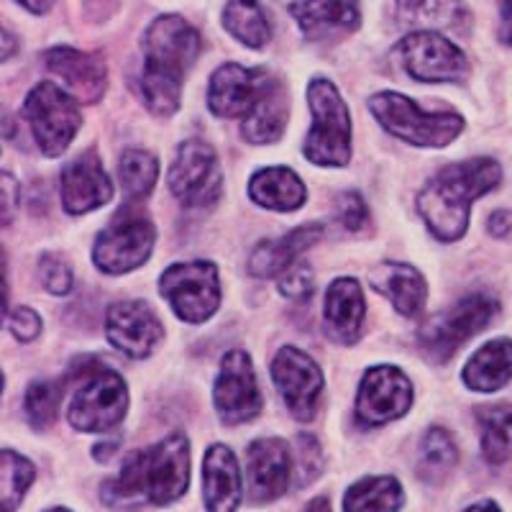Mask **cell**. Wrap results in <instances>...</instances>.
Listing matches in <instances>:
<instances>
[{
  "label": "cell",
  "instance_id": "ac0fdd59",
  "mask_svg": "<svg viewBox=\"0 0 512 512\" xmlns=\"http://www.w3.org/2000/svg\"><path fill=\"white\" fill-rule=\"evenodd\" d=\"M105 336L128 359H146L164 338V328L154 310L141 300L111 305L105 318Z\"/></svg>",
  "mask_w": 512,
  "mask_h": 512
},
{
  "label": "cell",
  "instance_id": "f35d334b",
  "mask_svg": "<svg viewBox=\"0 0 512 512\" xmlns=\"http://www.w3.org/2000/svg\"><path fill=\"white\" fill-rule=\"evenodd\" d=\"M313 287V269L305 267V264H295V267H290L280 277V292L285 297H290V300H305V297H310Z\"/></svg>",
  "mask_w": 512,
  "mask_h": 512
},
{
  "label": "cell",
  "instance_id": "30bf717a",
  "mask_svg": "<svg viewBox=\"0 0 512 512\" xmlns=\"http://www.w3.org/2000/svg\"><path fill=\"white\" fill-rule=\"evenodd\" d=\"M159 292L187 323H203L221 305V280L210 262H182L164 269Z\"/></svg>",
  "mask_w": 512,
  "mask_h": 512
},
{
  "label": "cell",
  "instance_id": "8992f818",
  "mask_svg": "<svg viewBox=\"0 0 512 512\" xmlns=\"http://www.w3.org/2000/svg\"><path fill=\"white\" fill-rule=\"evenodd\" d=\"M500 313V303L497 297L484 295V292H474V295H466L461 300H456L451 308L441 310V313L433 315L431 320H425L423 328L418 333L420 349L428 359L448 361L461 346L474 338L477 333H482L484 328L492 323Z\"/></svg>",
  "mask_w": 512,
  "mask_h": 512
},
{
  "label": "cell",
  "instance_id": "f1b7e54d",
  "mask_svg": "<svg viewBox=\"0 0 512 512\" xmlns=\"http://www.w3.org/2000/svg\"><path fill=\"white\" fill-rule=\"evenodd\" d=\"M223 26L233 39H239L249 49L267 47V41L272 39V26L259 0H228Z\"/></svg>",
  "mask_w": 512,
  "mask_h": 512
},
{
  "label": "cell",
  "instance_id": "6da1fadb",
  "mask_svg": "<svg viewBox=\"0 0 512 512\" xmlns=\"http://www.w3.org/2000/svg\"><path fill=\"white\" fill-rule=\"evenodd\" d=\"M200 54V34L182 16H159L144 34L139 90L146 108L172 116L180 108L182 82Z\"/></svg>",
  "mask_w": 512,
  "mask_h": 512
},
{
  "label": "cell",
  "instance_id": "cb8c5ba5",
  "mask_svg": "<svg viewBox=\"0 0 512 512\" xmlns=\"http://www.w3.org/2000/svg\"><path fill=\"white\" fill-rule=\"evenodd\" d=\"M372 287L390 297L395 310L405 318H415L423 313L425 300H428V285H425L423 274L410 264L400 262H384L369 277Z\"/></svg>",
  "mask_w": 512,
  "mask_h": 512
},
{
  "label": "cell",
  "instance_id": "1f68e13d",
  "mask_svg": "<svg viewBox=\"0 0 512 512\" xmlns=\"http://www.w3.org/2000/svg\"><path fill=\"white\" fill-rule=\"evenodd\" d=\"M159 177V162L154 154L144 149H128L118 159V180H121L123 192H126L128 203L144 200L152 195L154 185Z\"/></svg>",
  "mask_w": 512,
  "mask_h": 512
},
{
  "label": "cell",
  "instance_id": "3957f363",
  "mask_svg": "<svg viewBox=\"0 0 512 512\" xmlns=\"http://www.w3.org/2000/svg\"><path fill=\"white\" fill-rule=\"evenodd\" d=\"M187 484H190V443L182 433H175L128 456L118 477L105 484L103 495L111 500V505L116 502L169 505L185 495Z\"/></svg>",
  "mask_w": 512,
  "mask_h": 512
},
{
  "label": "cell",
  "instance_id": "603a6c76",
  "mask_svg": "<svg viewBox=\"0 0 512 512\" xmlns=\"http://www.w3.org/2000/svg\"><path fill=\"white\" fill-rule=\"evenodd\" d=\"M323 236V226L320 223H310V226H300L295 231L285 233L280 239H267L256 246L254 254L249 259V274L267 280V277H282L290 267L297 264V256L305 249L315 244Z\"/></svg>",
  "mask_w": 512,
  "mask_h": 512
},
{
  "label": "cell",
  "instance_id": "681fc988",
  "mask_svg": "<svg viewBox=\"0 0 512 512\" xmlns=\"http://www.w3.org/2000/svg\"><path fill=\"white\" fill-rule=\"evenodd\" d=\"M49 512H70V510H64V507H54V510H49Z\"/></svg>",
  "mask_w": 512,
  "mask_h": 512
},
{
  "label": "cell",
  "instance_id": "2e32d148",
  "mask_svg": "<svg viewBox=\"0 0 512 512\" xmlns=\"http://www.w3.org/2000/svg\"><path fill=\"white\" fill-rule=\"evenodd\" d=\"M213 402L223 423H249L262 410V395L256 384L254 367L244 351H228L221 361Z\"/></svg>",
  "mask_w": 512,
  "mask_h": 512
},
{
  "label": "cell",
  "instance_id": "9c48e42d",
  "mask_svg": "<svg viewBox=\"0 0 512 512\" xmlns=\"http://www.w3.org/2000/svg\"><path fill=\"white\" fill-rule=\"evenodd\" d=\"M24 118L29 121L41 152L47 157H59L82 126L80 100L54 82H39L24 100Z\"/></svg>",
  "mask_w": 512,
  "mask_h": 512
},
{
  "label": "cell",
  "instance_id": "d4e9b609",
  "mask_svg": "<svg viewBox=\"0 0 512 512\" xmlns=\"http://www.w3.org/2000/svg\"><path fill=\"white\" fill-rule=\"evenodd\" d=\"M290 13L308 39H320L333 31H354L359 26L356 0H295Z\"/></svg>",
  "mask_w": 512,
  "mask_h": 512
},
{
  "label": "cell",
  "instance_id": "5bb4252c",
  "mask_svg": "<svg viewBox=\"0 0 512 512\" xmlns=\"http://www.w3.org/2000/svg\"><path fill=\"white\" fill-rule=\"evenodd\" d=\"M272 379L295 420H313L323 392V372L318 364L295 346H285L272 361Z\"/></svg>",
  "mask_w": 512,
  "mask_h": 512
},
{
  "label": "cell",
  "instance_id": "7dc6e473",
  "mask_svg": "<svg viewBox=\"0 0 512 512\" xmlns=\"http://www.w3.org/2000/svg\"><path fill=\"white\" fill-rule=\"evenodd\" d=\"M303 512H331V502H328L326 497H315V500L310 502Z\"/></svg>",
  "mask_w": 512,
  "mask_h": 512
},
{
  "label": "cell",
  "instance_id": "e575fe53",
  "mask_svg": "<svg viewBox=\"0 0 512 512\" xmlns=\"http://www.w3.org/2000/svg\"><path fill=\"white\" fill-rule=\"evenodd\" d=\"M31 482H34L31 461L13 454V451H3V456H0V497H3L6 512H16Z\"/></svg>",
  "mask_w": 512,
  "mask_h": 512
},
{
  "label": "cell",
  "instance_id": "d590c367",
  "mask_svg": "<svg viewBox=\"0 0 512 512\" xmlns=\"http://www.w3.org/2000/svg\"><path fill=\"white\" fill-rule=\"evenodd\" d=\"M64 395V382H52V379H41L34 382L26 392V418L34 425L36 431H44L57 420L59 402Z\"/></svg>",
  "mask_w": 512,
  "mask_h": 512
},
{
  "label": "cell",
  "instance_id": "836d02e7",
  "mask_svg": "<svg viewBox=\"0 0 512 512\" xmlns=\"http://www.w3.org/2000/svg\"><path fill=\"white\" fill-rule=\"evenodd\" d=\"M456 461H459V451H456L451 433L443 431V428H431L425 433L418 461V472L425 482L441 484L451 474Z\"/></svg>",
  "mask_w": 512,
  "mask_h": 512
},
{
  "label": "cell",
  "instance_id": "f546056e",
  "mask_svg": "<svg viewBox=\"0 0 512 512\" xmlns=\"http://www.w3.org/2000/svg\"><path fill=\"white\" fill-rule=\"evenodd\" d=\"M402 500L405 495L395 477H367L346 489L344 512H397Z\"/></svg>",
  "mask_w": 512,
  "mask_h": 512
},
{
  "label": "cell",
  "instance_id": "b9f144b4",
  "mask_svg": "<svg viewBox=\"0 0 512 512\" xmlns=\"http://www.w3.org/2000/svg\"><path fill=\"white\" fill-rule=\"evenodd\" d=\"M16 192H21V187L16 185V180L11 177V172H3V223H11L13 210H16Z\"/></svg>",
  "mask_w": 512,
  "mask_h": 512
},
{
  "label": "cell",
  "instance_id": "8fae6325",
  "mask_svg": "<svg viewBox=\"0 0 512 512\" xmlns=\"http://www.w3.org/2000/svg\"><path fill=\"white\" fill-rule=\"evenodd\" d=\"M402 67L423 82H459L469 75V59L438 31H413L397 44Z\"/></svg>",
  "mask_w": 512,
  "mask_h": 512
},
{
  "label": "cell",
  "instance_id": "60d3db41",
  "mask_svg": "<svg viewBox=\"0 0 512 512\" xmlns=\"http://www.w3.org/2000/svg\"><path fill=\"white\" fill-rule=\"evenodd\" d=\"M8 328L18 341H34L41 333V318L31 308H18L8 315Z\"/></svg>",
  "mask_w": 512,
  "mask_h": 512
},
{
  "label": "cell",
  "instance_id": "7402d4cb",
  "mask_svg": "<svg viewBox=\"0 0 512 512\" xmlns=\"http://www.w3.org/2000/svg\"><path fill=\"white\" fill-rule=\"evenodd\" d=\"M326 331L338 344H354L359 338L361 326H364V292L354 277H338L331 282L326 292Z\"/></svg>",
  "mask_w": 512,
  "mask_h": 512
},
{
  "label": "cell",
  "instance_id": "c3c4849f",
  "mask_svg": "<svg viewBox=\"0 0 512 512\" xmlns=\"http://www.w3.org/2000/svg\"><path fill=\"white\" fill-rule=\"evenodd\" d=\"M464 512H502V510L492 500H482V502H477V505L466 507Z\"/></svg>",
  "mask_w": 512,
  "mask_h": 512
},
{
  "label": "cell",
  "instance_id": "52a82bcc",
  "mask_svg": "<svg viewBox=\"0 0 512 512\" xmlns=\"http://www.w3.org/2000/svg\"><path fill=\"white\" fill-rule=\"evenodd\" d=\"M308 105L313 111V128L305 139V157L320 167H344L351 159V116L349 105L336 85L313 80L308 88Z\"/></svg>",
  "mask_w": 512,
  "mask_h": 512
},
{
  "label": "cell",
  "instance_id": "4fadbf2b",
  "mask_svg": "<svg viewBox=\"0 0 512 512\" xmlns=\"http://www.w3.org/2000/svg\"><path fill=\"white\" fill-rule=\"evenodd\" d=\"M280 85L267 70H246L241 64H223L213 72L208 88V105L216 116L246 118Z\"/></svg>",
  "mask_w": 512,
  "mask_h": 512
},
{
  "label": "cell",
  "instance_id": "ee69618b",
  "mask_svg": "<svg viewBox=\"0 0 512 512\" xmlns=\"http://www.w3.org/2000/svg\"><path fill=\"white\" fill-rule=\"evenodd\" d=\"M500 3V41L512 47V0H497Z\"/></svg>",
  "mask_w": 512,
  "mask_h": 512
},
{
  "label": "cell",
  "instance_id": "d6a6232c",
  "mask_svg": "<svg viewBox=\"0 0 512 512\" xmlns=\"http://www.w3.org/2000/svg\"><path fill=\"white\" fill-rule=\"evenodd\" d=\"M482 454L489 464H505L512 456V405L479 410Z\"/></svg>",
  "mask_w": 512,
  "mask_h": 512
},
{
  "label": "cell",
  "instance_id": "7bdbcfd3",
  "mask_svg": "<svg viewBox=\"0 0 512 512\" xmlns=\"http://www.w3.org/2000/svg\"><path fill=\"white\" fill-rule=\"evenodd\" d=\"M487 228L492 236H500V239H505V236H510L512 233V213L510 210H497V213H492V218L487 221Z\"/></svg>",
  "mask_w": 512,
  "mask_h": 512
},
{
  "label": "cell",
  "instance_id": "7c38bea8",
  "mask_svg": "<svg viewBox=\"0 0 512 512\" xmlns=\"http://www.w3.org/2000/svg\"><path fill=\"white\" fill-rule=\"evenodd\" d=\"M169 190L187 208H208L221 198L223 177L216 152L205 141H185L169 169Z\"/></svg>",
  "mask_w": 512,
  "mask_h": 512
},
{
  "label": "cell",
  "instance_id": "4dcf8cb0",
  "mask_svg": "<svg viewBox=\"0 0 512 512\" xmlns=\"http://www.w3.org/2000/svg\"><path fill=\"white\" fill-rule=\"evenodd\" d=\"M287 126V93L282 82L264 98V103L241 123V134L251 144H272Z\"/></svg>",
  "mask_w": 512,
  "mask_h": 512
},
{
  "label": "cell",
  "instance_id": "5b68a950",
  "mask_svg": "<svg viewBox=\"0 0 512 512\" xmlns=\"http://www.w3.org/2000/svg\"><path fill=\"white\" fill-rule=\"evenodd\" d=\"M369 108H372L374 118L384 126V131H390L392 136L413 146L441 149L464 131V118L459 113L420 111L413 100L405 98L402 93H392V90L374 93L369 98Z\"/></svg>",
  "mask_w": 512,
  "mask_h": 512
},
{
  "label": "cell",
  "instance_id": "44dd1931",
  "mask_svg": "<svg viewBox=\"0 0 512 512\" xmlns=\"http://www.w3.org/2000/svg\"><path fill=\"white\" fill-rule=\"evenodd\" d=\"M203 495L208 512H236L241 505L244 487L239 461L223 443L210 446L203 459Z\"/></svg>",
  "mask_w": 512,
  "mask_h": 512
},
{
  "label": "cell",
  "instance_id": "484cf974",
  "mask_svg": "<svg viewBox=\"0 0 512 512\" xmlns=\"http://www.w3.org/2000/svg\"><path fill=\"white\" fill-rule=\"evenodd\" d=\"M249 195L256 205L277 213H292L303 208L308 200L303 180L287 167H267L259 169L249 180Z\"/></svg>",
  "mask_w": 512,
  "mask_h": 512
},
{
  "label": "cell",
  "instance_id": "d6986e66",
  "mask_svg": "<svg viewBox=\"0 0 512 512\" xmlns=\"http://www.w3.org/2000/svg\"><path fill=\"white\" fill-rule=\"evenodd\" d=\"M62 205L70 216H85L113 198V182L105 175L98 154L88 152L72 159L59 177Z\"/></svg>",
  "mask_w": 512,
  "mask_h": 512
},
{
  "label": "cell",
  "instance_id": "e0dca14e",
  "mask_svg": "<svg viewBox=\"0 0 512 512\" xmlns=\"http://www.w3.org/2000/svg\"><path fill=\"white\" fill-rule=\"evenodd\" d=\"M295 469L292 451L282 438H256L246 448V482L251 502H272L290 489Z\"/></svg>",
  "mask_w": 512,
  "mask_h": 512
},
{
  "label": "cell",
  "instance_id": "8d00e7d4",
  "mask_svg": "<svg viewBox=\"0 0 512 512\" xmlns=\"http://www.w3.org/2000/svg\"><path fill=\"white\" fill-rule=\"evenodd\" d=\"M295 469H297V484L305 487V484H313V479L318 477L320 469H323V454H320V446L313 436H297L295 443Z\"/></svg>",
  "mask_w": 512,
  "mask_h": 512
},
{
  "label": "cell",
  "instance_id": "7a4b0ae2",
  "mask_svg": "<svg viewBox=\"0 0 512 512\" xmlns=\"http://www.w3.org/2000/svg\"><path fill=\"white\" fill-rule=\"evenodd\" d=\"M502 182L500 164L492 157L464 159L441 169L418 195V210L438 241H459L469 228L474 200Z\"/></svg>",
  "mask_w": 512,
  "mask_h": 512
},
{
  "label": "cell",
  "instance_id": "74e56055",
  "mask_svg": "<svg viewBox=\"0 0 512 512\" xmlns=\"http://www.w3.org/2000/svg\"><path fill=\"white\" fill-rule=\"evenodd\" d=\"M41 282L52 295H67L72 290V269L70 264L54 254H44L39 259Z\"/></svg>",
  "mask_w": 512,
  "mask_h": 512
},
{
  "label": "cell",
  "instance_id": "ffe728a7",
  "mask_svg": "<svg viewBox=\"0 0 512 512\" xmlns=\"http://www.w3.org/2000/svg\"><path fill=\"white\" fill-rule=\"evenodd\" d=\"M44 64L52 75L62 77L67 93L75 95L80 103H95L103 95L108 75L105 62L95 54L72 47H54L44 54Z\"/></svg>",
  "mask_w": 512,
  "mask_h": 512
},
{
  "label": "cell",
  "instance_id": "277c9868",
  "mask_svg": "<svg viewBox=\"0 0 512 512\" xmlns=\"http://www.w3.org/2000/svg\"><path fill=\"white\" fill-rule=\"evenodd\" d=\"M77 390L70 402L67 418L77 431L105 433L113 431L128 408V390L121 374L100 361H85L77 377Z\"/></svg>",
  "mask_w": 512,
  "mask_h": 512
},
{
  "label": "cell",
  "instance_id": "9a60e30c",
  "mask_svg": "<svg viewBox=\"0 0 512 512\" xmlns=\"http://www.w3.org/2000/svg\"><path fill=\"white\" fill-rule=\"evenodd\" d=\"M413 405V384L397 367H374L361 379L356 397V420L361 425H384L402 418Z\"/></svg>",
  "mask_w": 512,
  "mask_h": 512
},
{
  "label": "cell",
  "instance_id": "4316f807",
  "mask_svg": "<svg viewBox=\"0 0 512 512\" xmlns=\"http://www.w3.org/2000/svg\"><path fill=\"white\" fill-rule=\"evenodd\" d=\"M397 16L413 31L466 34L469 29V11L461 0H397Z\"/></svg>",
  "mask_w": 512,
  "mask_h": 512
},
{
  "label": "cell",
  "instance_id": "ba28073f",
  "mask_svg": "<svg viewBox=\"0 0 512 512\" xmlns=\"http://www.w3.org/2000/svg\"><path fill=\"white\" fill-rule=\"evenodd\" d=\"M154 249V226L144 210L128 203L116 213L93 246V262L103 274H126L141 267Z\"/></svg>",
  "mask_w": 512,
  "mask_h": 512
},
{
  "label": "cell",
  "instance_id": "ab89813d",
  "mask_svg": "<svg viewBox=\"0 0 512 512\" xmlns=\"http://www.w3.org/2000/svg\"><path fill=\"white\" fill-rule=\"evenodd\" d=\"M338 221L344 223L349 231H361L369 221L367 200L361 198L359 192H346V195H341V200H338Z\"/></svg>",
  "mask_w": 512,
  "mask_h": 512
},
{
  "label": "cell",
  "instance_id": "bcb514c9",
  "mask_svg": "<svg viewBox=\"0 0 512 512\" xmlns=\"http://www.w3.org/2000/svg\"><path fill=\"white\" fill-rule=\"evenodd\" d=\"M118 448V438H113V441H103V443H98V446L93 448V454L98 456V459H108V456L113 454V451H116Z\"/></svg>",
  "mask_w": 512,
  "mask_h": 512
},
{
  "label": "cell",
  "instance_id": "f6af8a7d",
  "mask_svg": "<svg viewBox=\"0 0 512 512\" xmlns=\"http://www.w3.org/2000/svg\"><path fill=\"white\" fill-rule=\"evenodd\" d=\"M18 3L31 13H47L49 8H52L54 0H18Z\"/></svg>",
  "mask_w": 512,
  "mask_h": 512
},
{
  "label": "cell",
  "instance_id": "83f0119b",
  "mask_svg": "<svg viewBox=\"0 0 512 512\" xmlns=\"http://www.w3.org/2000/svg\"><path fill=\"white\" fill-rule=\"evenodd\" d=\"M512 379V341L492 338L466 361L464 382L474 392H497Z\"/></svg>",
  "mask_w": 512,
  "mask_h": 512
}]
</instances>
